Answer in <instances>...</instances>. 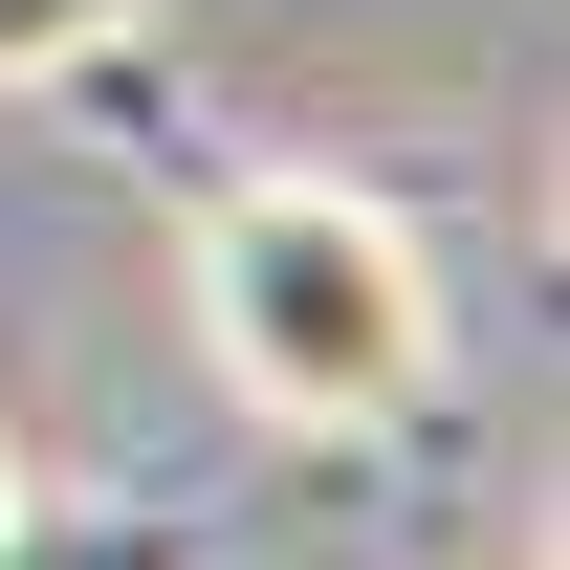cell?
Wrapping results in <instances>:
<instances>
[{
	"label": "cell",
	"mask_w": 570,
	"mask_h": 570,
	"mask_svg": "<svg viewBox=\"0 0 570 570\" xmlns=\"http://www.w3.org/2000/svg\"><path fill=\"white\" fill-rule=\"evenodd\" d=\"M0 504H22V439H0Z\"/></svg>",
	"instance_id": "4"
},
{
	"label": "cell",
	"mask_w": 570,
	"mask_h": 570,
	"mask_svg": "<svg viewBox=\"0 0 570 570\" xmlns=\"http://www.w3.org/2000/svg\"><path fill=\"white\" fill-rule=\"evenodd\" d=\"M0 570H219V549L176 527V504H45V483H22V504H0Z\"/></svg>",
	"instance_id": "2"
},
{
	"label": "cell",
	"mask_w": 570,
	"mask_h": 570,
	"mask_svg": "<svg viewBox=\"0 0 570 570\" xmlns=\"http://www.w3.org/2000/svg\"><path fill=\"white\" fill-rule=\"evenodd\" d=\"M154 0H0V88H67V67H110Z\"/></svg>",
	"instance_id": "3"
},
{
	"label": "cell",
	"mask_w": 570,
	"mask_h": 570,
	"mask_svg": "<svg viewBox=\"0 0 570 570\" xmlns=\"http://www.w3.org/2000/svg\"><path fill=\"white\" fill-rule=\"evenodd\" d=\"M176 285H198L219 395L285 439H395L439 395V242L352 176H198Z\"/></svg>",
	"instance_id": "1"
}]
</instances>
